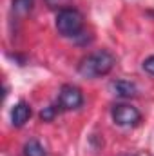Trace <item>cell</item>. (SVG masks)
I'll use <instances>...</instances> for the list:
<instances>
[{"label":"cell","mask_w":154,"mask_h":156,"mask_svg":"<svg viewBox=\"0 0 154 156\" xmlns=\"http://www.w3.org/2000/svg\"><path fill=\"white\" fill-rule=\"evenodd\" d=\"M44 2H45V5H47L49 9H58V11H62V9H67L73 0H44Z\"/></svg>","instance_id":"30bf717a"},{"label":"cell","mask_w":154,"mask_h":156,"mask_svg":"<svg viewBox=\"0 0 154 156\" xmlns=\"http://www.w3.org/2000/svg\"><path fill=\"white\" fill-rule=\"evenodd\" d=\"M142 67H143V71H145V73H149V75H152V76H154V55L143 60Z\"/></svg>","instance_id":"8fae6325"},{"label":"cell","mask_w":154,"mask_h":156,"mask_svg":"<svg viewBox=\"0 0 154 156\" xmlns=\"http://www.w3.org/2000/svg\"><path fill=\"white\" fill-rule=\"evenodd\" d=\"M58 113H60V109H58V105H56V104L47 105V107H44V109H42V113H40V120H42V122H51V120L56 116Z\"/></svg>","instance_id":"9c48e42d"},{"label":"cell","mask_w":154,"mask_h":156,"mask_svg":"<svg viewBox=\"0 0 154 156\" xmlns=\"http://www.w3.org/2000/svg\"><path fill=\"white\" fill-rule=\"evenodd\" d=\"M116 66V56L107 51H96L91 53L87 56H83L78 64V73L83 78H98V76H105L113 71V67Z\"/></svg>","instance_id":"6da1fadb"},{"label":"cell","mask_w":154,"mask_h":156,"mask_svg":"<svg viewBox=\"0 0 154 156\" xmlns=\"http://www.w3.org/2000/svg\"><path fill=\"white\" fill-rule=\"evenodd\" d=\"M33 111H31V105L24 100H20L13 109H11V123L13 127H22L26 125V122L31 118Z\"/></svg>","instance_id":"5b68a950"},{"label":"cell","mask_w":154,"mask_h":156,"mask_svg":"<svg viewBox=\"0 0 154 156\" xmlns=\"http://www.w3.org/2000/svg\"><path fill=\"white\" fill-rule=\"evenodd\" d=\"M123 156H136V154H123Z\"/></svg>","instance_id":"4fadbf2b"},{"label":"cell","mask_w":154,"mask_h":156,"mask_svg":"<svg viewBox=\"0 0 154 156\" xmlns=\"http://www.w3.org/2000/svg\"><path fill=\"white\" fill-rule=\"evenodd\" d=\"M56 31L65 38L80 37L83 31V15L75 7L58 11L56 13Z\"/></svg>","instance_id":"7a4b0ae2"},{"label":"cell","mask_w":154,"mask_h":156,"mask_svg":"<svg viewBox=\"0 0 154 156\" xmlns=\"http://www.w3.org/2000/svg\"><path fill=\"white\" fill-rule=\"evenodd\" d=\"M33 9V0H13V11L20 16L27 15Z\"/></svg>","instance_id":"ba28073f"},{"label":"cell","mask_w":154,"mask_h":156,"mask_svg":"<svg viewBox=\"0 0 154 156\" xmlns=\"http://www.w3.org/2000/svg\"><path fill=\"white\" fill-rule=\"evenodd\" d=\"M111 116L114 120V123L120 127H134L142 120L140 111L129 104H116L111 111Z\"/></svg>","instance_id":"277c9868"},{"label":"cell","mask_w":154,"mask_h":156,"mask_svg":"<svg viewBox=\"0 0 154 156\" xmlns=\"http://www.w3.org/2000/svg\"><path fill=\"white\" fill-rule=\"evenodd\" d=\"M22 154L24 156H45V149L42 147L38 140H29L26 142L24 149H22Z\"/></svg>","instance_id":"52a82bcc"},{"label":"cell","mask_w":154,"mask_h":156,"mask_svg":"<svg viewBox=\"0 0 154 156\" xmlns=\"http://www.w3.org/2000/svg\"><path fill=\"white\" fill-rule=\"evenodd\" d=\"M56 105L60 111H75L83 105V94L80 91V87L73 83H65L60 87L58 98H56Z\"/></svg>","instance_id":"3957f363"},{"label":"cell","mask_w":154,"mask_h":156,"mask_svg":"<svg viewBox=\"0 0 154 156\" xmlns=\"http://www.w3.org/2000/svg\"><path fill=\"white\" fill-rule=\"evenodd\" d=\"M149 15H151V16H154V11H149Z\"/></svg>","instance_id":"7c38bea8"},{"label":"cell","mask_w":154,"mask_h":156,"mask_svg":"<svg viewBox=\"0 0 154 156\" xmlns=\"http://www.w3.org/2000/svg\"><path fill=\"white\" fill-rule=\"evenodd\" d=\"M111 91L120 98H132L138 94V87L136 83L129 82V80H114L111 83Z\"/></svg>","instance_id":"8992f818"}]
</instances>
